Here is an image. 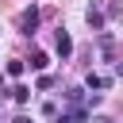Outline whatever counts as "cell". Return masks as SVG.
<instances>
[{
  "instance_id": "obj_1",
  "label": "cell",
  "mask_w": 123,
  "mask_h": 123,
  "mask_svg": "<svg viewBox=\"0 0 123 123\" xmlns=\"http://www.w3.org/2000/svg\"><path fill=\"white\" fill-rule=\"evenodd\" d=\"M85 119H88V108H81V104H73L69 111L54 115V123H85Z\"/></svg>"
},
{
  "instance_id": "obj_2",
  "label": "cell",
  "mask_w": 123,
  "mask_h": 123,
  "mask_svg": "<svg viewBox=\"0 0 123 123\" xmlns=\"http://www.w3.org/2000/svg\"><path fill=\"white\" fill-rule=\"evenodd\" d=\"M19 31H23V35H35V31H38V8H27V12L19 15Z\"/></svg>"
},
{
  "instance_id": "obj_3",
  "label": "cell",
  "mask_w": 123,
  "mask_h": 123,
  "mask_svg": "<svg viewBox=\"0 0 123 123\" xmlns=\"http://www.w3.org/2000/svg\"><path fill=\"white\" fill-rule=\"evenodd\" d=\"M54 46H58V58L65 62V58L73 54V38H69V31H58V38H54Z\"/></svg>"
},
{
  "instance_id": "obj_4",
  "label": "cell",
  "mask_w": 123,
  "mask_h": 123,
  "mask_svg": "<svg viewBox=\"0 0 123 123\" xmlns=\"http://www.w3.org/2000/svg\"><path fill=\"white\" fill-rule=\"evenodd\" d=\"M88 27H92V31L104 27V12H100V8H88Z\"/></svg>"
},
{
  "instance_id": "obj_5",
  "label": "cell",
  "mask_w": 123,
  "mask_h": 123,
  "mask_svg": "<svg viewBox=\"0 0 123 123\" xmlns=\"http://www.w3.org/2000/svg\"><path fill=\"white\" fill-rule=\"evenodd\" d=\"M12 100H15V104H27V100H31V88H27V85H15V88H12Z\"/></svg>"
},
{
  "instance_id": "obj_6",
  "label": "cell",
  "mask_w": 123,
  "mask_h": 123,
  "mask_svg": "<svg viewBox=\"0 0 123 123\" xmlns=\"http://www.w3.org/2000/svg\"><path fill=\"white\" fill-rule=\"evenodd\" d=\"M46 65H50V58H46L42 50H35V54H31V69H46Z\"/></svg>"
},
{
  "instance_id": "obj_7",
  "label": "cell",
  "mask_w": 123,
  "mask_h": 123,
  "mask_svg": "<svg viewBox=\"0 0 123 123\" xmlns=\"http://www.w3.org/2000/svg\"><path fill=\"white\" fill-rule=\"evenodd\" d=\"M23 69H27V62H19V58L8 62V77H23Z\"/></svg>"
},
{
  "instance_id": "obj_8",
  "label": "cell",
  "mask_w": 123,
  "mask_h": 123,
  "mask_svg": "<svg viewBox=\"0 0 123 123\" xmlns=\"http://www.w3.org/2000/svg\"><path fill=\"white\" fill-rule=\"evenodd\" d=\"M88 88H108V77H100V73H88Z\"/></svg>"
},
{
  "instance_id": "obj_9",
  "label": "cell",
  "mask_w": 123,
  "mask_h": 123,
  "mask_svg": "<svg viewBox=\"0 0 123 123\" xmlns=\"http://www.w3.org/2000/svg\"><path fill=\"white\" fill-rule=\"evenodd\" d=\"M12 123H31V119H27V115H15V119H12Z\"/></svg>"
}]
</instances>
